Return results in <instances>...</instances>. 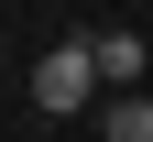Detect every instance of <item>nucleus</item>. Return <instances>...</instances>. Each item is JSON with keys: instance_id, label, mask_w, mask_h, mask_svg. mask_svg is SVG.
Segmentation results:
<instances>
[{"instance_id": "obj_2", "label": "nucleus", "mask_w": 153, "mask_h": 142, "mask_svg": "<svg viewBox=\"0 0 153 142\" xmlns=\"http://www.w3.org/2000/svg\"><path fill=\"white\" fill-rule=\"evenodd\" d=\"M88 55H99V77H109V88H142V33H120V22H109V33H88Z\"/></svg>"}, {"instance_id": "obj_3", "label": "nucleus", "mask_w": 153, "mask_h": 142, "mask_svg": "<svg viewBox=\"0 0 153 142\" xmlns=\"http://www.w3.org/2000/svg\"><path fill=\"white\" fill-rule=\"evenodd\" d=\"M99 131H109V142H153V98H142V88H120V98L99 109Z\"/></svg>"}, {"instance_id": "obj_1", "label": "nucleus", "mask_w": 153, "mask_h": 142, "mask_svg": "<svg viewBox=\"0 0 153 142\" xmlns=\"http://www.w3.org/2000/svg\"><path fill=\"white\" fill-rule=\"evenodd\" d=\"M99 55H88V33H76V44H55L44 66H33V98H44V120H76V109H99Z\"/></svg>"}]
</instances>
